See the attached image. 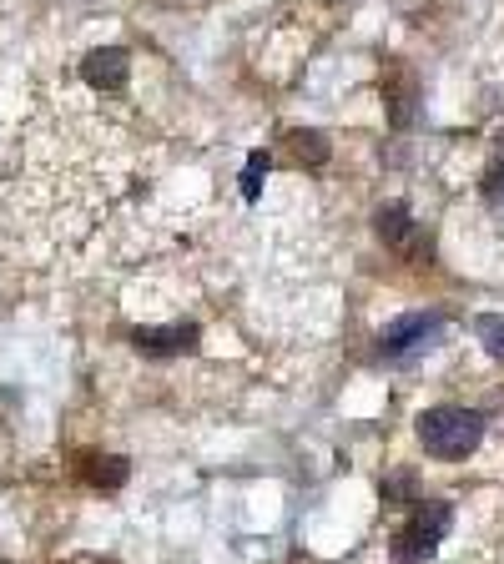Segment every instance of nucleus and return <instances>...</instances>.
Returning <instances> with one entry per match:
<instances>
[{
  "instance_id": "423d86ee",
  "label": "nucleus",
  "mask_w": 504,
  "mask_h": 564,
  "mask_svg": "<svg viewBox=\"0 0 504 564\" xmlns=\"http://www.w3.org/2000/svg\"><path fill=\"white\" fill-rule=\"evenodd\" d=\"M434 539H424L414 524H404V529H394V539H389V559L394 564H429L434 559Z\"/></svg>"
},
{
  "instance_id": "f03ea898",
  "label": "nucleus",
  "mask_w": 504,
  "mask_h": 564,
  "mask_svg": "<svg viewBox=\"0 0 504 564\" xmlns=\"http://www.w3.org/2000/svg\"><path fill=\"white\" fill-rule=\"evenodd\" d=\"M197 338H202L197 323H167V328H137V333H132L137 353H147V358H177V353H192Z\"/></svg>"
},
{
  "instance_id": "7ed1b4c3",
  "label": "nucleus",
  "mask_w": 504,
  "mask_h": 564,
  "mask_svg": "<svg viewBox=\"0 0 504 564\" xmlns=\"http://www.w3.org/2000/svg\"><path fill=\"white\" fill-rule=\"evenodd\" d=\"M126 76H132V56L121 46H96L86 61H81V81L96 86V91H121Z\"/></svg>"
},
{
  "instance_id": "1a4fd4ad",
  "label": "nucleus",
  "mask_w": 504,
  "mask_h": 564,
  "mask_svg": "<svg viewBox=\"0 0 504 564\" xmlns=\"http://www.w3.org/2000/svg\"><path fill=\"white\" fill-rule=\"evenodd\" d=\"M288 147H293V157L308 162V167H323V162H328V136H318V131H293Z\"/></svg>"
},
{
  "instance_id": "20e7f679",
  "label": "nucleus",
  "mask_w": 504,
  "mask_h": 564,
  "mask_svg": "<svg viewBox=\"0 0 504 564\" xmlns=\"http://www.w3.org/2000/svg\"><path fill=\"white\" fill-rule=\"evenodd\" d=\"M429 338H439V318L434 313H409L394 328H384V343H378V348H384V358H409Z\"/></svg>"
},
{
  "instance_id": "9b49d317",
  "label": "nucleus",
  "mask_w": 504,
  "mask_h": 564,
  "mask_svg": "<svg viewBox=\"0 0 504 564\" xmlns=\"http://www.w3.org/2000/svg\"><path fill=\"white\" fill-rule=\"evenodd\" d=\"M268 167H273V162H268V152H252V157H247V167H242V197H247V202H258Z\"/></svg>"
},
{
  "instance_id": "6e6552de",
  "label": "nucleus",
  "mask_w": 504,
  "mask_h": 564,
  "mask_svg": "<svg viewBox=\"0 0 504 564\" xmlns=\"http://www.w3.org/2000/svg\"><path fill=\"white\" fill-rule=\"evenodd\" d=\"M373 232H378V242H384V247H399V242L414 232L409 207H404V202H384V207H378V217H373Z\"/></svg>"
},
{
  "instance_id": "39448f33",
  "label": "nucleus",
  "mask_w": 504,
  "mask_h": 564,
  "mask_svg": "<svg viewBox=\"0 0 504 564\" xmlns=\"http://www.w3.org/2000/svg\"><path fill=\"white\" fill-rule=\"evenodd\" d=\"M126 474H132V464H126L121 454H96V449H91V454L81 459V479H86L96 494H116V489L126 484Z\"/></svg>"
},
{
  "instance_id": "9d476101",
  "label": "nucleus",
  "mask_w": 504,
  "mask_h": 564,
  "mask_svg": "<svg viewBox=\"0 0 504 564\" xmlns=\"http://www.w3.org/2000/svg\"><path fill=\"white\" fill-rule=\"evenodd\" d=\"M474 333H479V343H484L489 358H504V318L499 313H479L474 318Z\"/></svg>"
},
{
  "instance_id": "f257e3e1",
  "label": "nucleus",
  "mask_w": 504,
  "mask_h": 564,
  "mask_svg": "<svg viewBox=\"0 0 504 564\" xmlns=\"http://www.w3.org/2000/svg\"><path fill=\"white\" fill-rule=\"evenodd\" d=\"M414 434H419V444H424L429 459L454 464V459H469V454L479 449V439H484V418H479L474 408L439 403V408H424V413H419Z\"/></svg>"
},
{
  "instance_id": "0eeeda50",
  "label": "nucleus",
  "mask_w": 504,
  "mask_h": 564,
  "mask_svg": "<svg viewBox=\"0 0 504 564\" xmlns=\"http://www.w3.org/2000/svg\"><path fill=\"white\" fill-rule=\"evenodd\" d=\"M409 524H414L424 539H434V544H439V539L454 529V504H444V499H424V504L414 509V519H409Z\"/></svg>"
},
{
  "instance_id": "f8f14e48",
  "label": "nucleus",
  "mask_w": 504,
  "mask_h": 564,
  "mask_svg": "<svg viewBox=\"0 0 504 564\" xmlns=\"http://www.w3.org/2000/svg\"><path fill=\"white\" fill-rule=\"evenodd\" d=\"M479 192H484V202H489L494 212H504V162L484 172V182H479Z\"/></svg>"
}]
</instances>
